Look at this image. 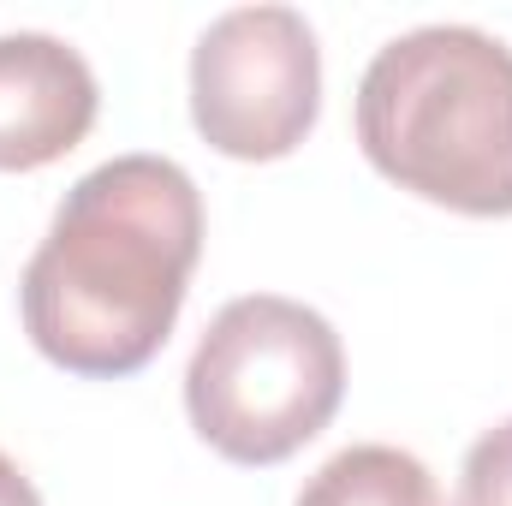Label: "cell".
Returning <instances> with one entry per match:
<instances>
[{
	"mask_svg": "<svg viewBox=\"0 0 512 506\" xmlns=\"http://www.w3.org/2000/svg\"><path fill=\"white\" fill-rule=\"evenodd\" d=\"M459 506H512V417L471 441L459 471Z\"/></svg>",
	"mask_w": 512,
	"mask_h": 506,
	"instance_id": "52a82bcc",
	"label": "cell"
},
{
	"mask_svg": "<svg viewBox=\"0 0 512 506\" xmlns=\"http://www.w3.org/2000/svg\"><path fill=\"white\" fill-rule=\"evenodd\" d=\"M298 506H447L429 465L405 447H382V441H364V447H346L334 453L310 483Z\"/></svg>",
	"mask_w": 512,
	"mask_h": 506,
	"instance_id": "8992f818",
	"label": "cell"
},
{
	"mask_svg": "<svg viewBox=\"0 0 512 506\" xmlns=\"http://www.w3.org/2000/svg\"><path fill=\"white\" fill-rule=\"evenodd\" d=\"M346 393V352L328 316L298 298H233L185 370L191 429L233 465H280L316 441Z\"/></svg>",
	"mask_w": 512,
	"mask_h": 506,
	"instance_id": "3957f363",
	"label": "cell"
},
{
	"mask_svg": "<svg viewBox=\"0 0 512 506\" xmlns=\"http://www.w3.org/2000/svg\"><path fill=\"white\" fill-rule=\"evenodd\" d=\"M358 143L423 203L512 215V48L477 24L393 36L358 78Z\"/></svg>",
	"mask_w": 512,
	"mask_h": 506,
	"instance_id": "7a4b0ae2",
	"label": "cell"
},
{
	"mask_svg": "<svg viewBox=\"0 0 512 506\" xmlns=\"http://www.w3.org/2000/svg\"><path fill=\"white\" fill-rule=\"evenodd\" d=\"M102 90L90 60L42 30L0 36V173H36L72 155L96 126Z\"/></svg>",
	"mask_w": 512,
	"mask_h": 506,
	"instance_id": "5b68a950",
	"label": "cell"
},
{
	"mask_svg": "<svg viewBox=\"0 0 512 506\" xmlns=\"http://www.w3.org/2000/svg\"><path fill=\"white\" fill-rule=\"evenodd\" d=\"M322 108V48L292 6H233L191 48V120L233 161L292 155Z\"/></svg>",
	"mask_w": 512,
	"mask_h": 506,
	"instance_id": "277c9868",
	"label": "cell"
},
{
	"mask_svg": "<svg viewBox=\"0 0 512 506\" xmlns=\"http://www.w3.org/2000/svg\"><path fill=\"white\" fill-rule=\"evenodd\" d=\"M197 256L203 197L191 173L167 155H114L66 191L24 262V334L72 376H131L167 346Z\"/></svg>",
	"mask_w": 512,
	"mask_h": 506,
	"instance_id": "6da1fadb",
	"label": "cell"
},
{
	"mask_svg": "<svg viewBox=\"0 0 512 506\" xmlns=\"http://www.w3.org/2000/svg\"><path fill=\"white\" fill-rule=\"evenodd\" d=\"M0 506H42V495H36V483L0 453Z\"/></svg>",
	"mask_w": 512,
	"mask_h": 506,
	"instance_id": "ba28073f",
	"label": "cell"
}]
</instances>
